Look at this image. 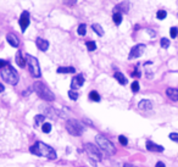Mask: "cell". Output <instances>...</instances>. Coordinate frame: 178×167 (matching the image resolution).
<instances>
[{
    "instance_id": "6da1fadb",
    "label": "cell",
    "mask_w": 178,
    "mask_h": 167,
    "mask_svg": "<svg viewBox=\"0 0 178 167\" xmlns=\"http://www.w3.org/2000/svg\"><path fill=\"white\" fill-rule=\"evenodd\" d=\"M29 151L32 154L37 155V156H44L49 160H55L57 156H56V152L53 148H50L49 145L44 144L43 142H36L34 145L29 148Z\"/></svg>"
},
{
    "instance_id": "7a4b0ae2",
    "label": "cell",
    "mask_w": 178,
    "mask_h": 167,
    "mask_svg": "<svg viewBox=\"0 0 178 167\" xmlns=\"http://www.w3.org/2000/svg\"><path fill=\"white\" fill-rule=\"evenodd\" d=\"M33 90L36 92L40 98H42L43 100H46V101H54L55 100V94H54L51 90L48 88L43 82H34L33 84Z\"/></svg>"
},
{
    "instance_id": "3957f363",
    "label": "cell",
    "mask_w": 178,
    "mask_h": 167,
    "mask_svg": "<svg viewBox=\"0 0 178 167\" xmlns=\"http://www.w3.org/2000/svg\"><path fill=\"white\" fill-rule=\"evenodd\" d=\"M0 73H1V77L6 82V83H9V84L11 86H16L17 83H18V73L15 68H13L12 66L8 65L6 67L1 68V71H0Z\"/></svg>"
},
{
    "instance_id": "277c9868",
    "label": "cell",
    "mask_w": 178,
    "mask_h": 167,
    "mask_svg": "<svg viewBox=\"0 0 178 167\" xmlns=\"http://www.w3.org/2000/svg\"><path fill=\"white\" fill-rule=\"evenodd\" d=\"M95 142H97V144L99 145V149L106 151L107 154H110V155L116 154V147L104 135L98 134L97 137H95Z\"/></svg>"
},
{
    "instance_id": "5b68a950",
    "label": "cell",
    "mask_w": 178,
    "mask_h": 167,
    "mask_svg": "<svg viewBox=\"0 0 178 167\" xmlns=\"http://www.w3.org/2000/svg\"><path fill=\"white\" fill-rule=\"evenodd\" d=\"M66 129L71 135L79 137L84 132V126L79 123L77 120H68L66 122Z\"/></svg>"
},
{
    "instance_id": "8992f818",
    "label": "cell",
    "mask_w": 178,
    "mask_h": 167,
    "mask_svg": "<svg viewBox=\"0 0 178 167\" xmlns=\"http://www.w3.org/2000/svg\"><path fill=\"white\" fill-rule=\"evenodd\" d=\"M26 61H27V64H28V66H29V71L33 74V77L39 78L40 76H42V71H40V66H39V62H38L37 58H34V56H32V55L27 54L26 55Z\"/></svg>"
},
{
    "instance_id": "52a82bcc",
    "label": "cell",
    "mask_w": 178,
    "mask_h": 167,
    "mask_svg": "<svg viewBox=\"0 0 178 167\" xmlns=\"http://www.w3.org/2000/svg\"><path fill=\"white\" fill-rule=\"evenodd\" d=\"M84 150L87 151V154L89 155V157H90L92 160H94V161H101L102 159V154L100 149L97 147V145H94L92 143H87L84 144Z\"/></svg>"
},
{
    "instance_id": "ba28073f",
    "label": "cell",
    "mask_w": 178,
    "mask_h": 167,
    "mask_svg": "<svg viewBox=\"0 0 178 167\" xmlns=\"http://www.w3.org/2000/svg\"><path fill=\"white\" fill-rule=\"evenodd\" d=\"M144 49H145V45L144 44H138V45H134L132 49H131V53L128 55V59L129 60H133V59H137L142 56V54L144 53Z\"/></svg>"
},
{
    "instance_id": "9c48e42d",
    "label": "cell",
    "mask_w": 178,
    "mask_h": 167,
    "mask_svg": "<svg viewBox=\"0 0 178 167\" xmlns=\"http://www.w3.org/2000/svg\"><path fill=\"white\" fill-rule=\"evenodd\" d=\"M18 23L21 26V31L25 32L26 28L28 27L29 25V12L28 11H23L22 15L20 16V20H18Z\"/></svg>"
},
{
    "instance_id": "30bf717a",
    "label": "cell",
    "mask_w": 178,
    "mask_h": 167,
    "mask_svg": "<svg viewBox=\"0 0 178 167\" xmlns=\"http://www.w3.org/2000/svg\"><path fill=\"white\" fill-rule=\"evenodd\" d=\"M83 84H84V77L82 74H78L76 77H73L71 81V90H76Z\"/></svg>"
},
{
    "instance_id": "8fae6325",
    "label": "cell",
    "mask_w": 178,
    "mask_h": 167,
    "mask_svg": "<svg viewBox=\"0 0 178 167\" xmlns=\"http://www.w3.org/2000/svg\"><path fill=\"white\" fill-rule=\"evenodd\" d=\"M145 147H146V149H148L149 151H159V152H162V151H163V147L153 143L151 140H148V142L145 143Z\"/></svg>"
},
{
    "instance_id": "7c38bea8",
    "label": "cell",
    "mask_w": 178,
    "mask_h": 167,
    "mask_svg": "<svg viewBox=\"0 0 178 167\" xmlns=\"http://www.w3.org/2000/svg\"><path fill=\"white\" fill-rule=\"evenodd\" d=\"M36 44H37V48L39 50H42V51H46L48 50V48H49V41L43 39V38H38L36 40Z\"/></svg>"
},
{
    "instance_id": "4fadbf2b",
    "label": "cell",
    "mask_w": 178,
    "mask_h": 167,
    "mask_svg": "<svg viewBox=\"0 0 178 167\" xmlns=\"http://www.w3.org/2000/svg\"><path fill=\"white\" fill-rule=\"evenodd\" d=\"M6 40H8V43H9L11 46H13V48H17V46L20 45V40H18V38L15 36V34H12V33H9L8 36H6Z\"/></svg>"
},
{
    "instance_id": "5bb4252c",
    "label": "cell",
    "mask_w": 178,
    "mask_h": 167,
    "mask_svg": "<svg viewBox=\"0 0 178 167\" xmlns=\"http://www.w3.org/2000/svg\"><path fill=\"white\" fill-rule=\"evenodd\" d=\"M138 109H140V110H145V111L151 110V109H153V102L150 101V100L143 99V100H140V101L138 102Z\"/></svg>"
},
{
    "instance_id": "9a60e30c",
    "label": "cell",
    "mask_w": 178,
    "mask_h": 167,
    "mask_svg": "<svg viewBox=\"0 0 178 167\" xmlns=\"http://www.w3.org/2000/svg\"><path fill=\"white\" fill-rule=\"evenodd\" d=\"M166 95L171 100L178 101V89L177 88H167L166 89Z\"/></svg>"
},
{
    "instance_id": "2e32d148",
    "label": "cell",
    "mask_w": 178,
    "mask_h": 167,
    "mask_svg": "<svg viewBox=\"0 0 178 167\" xmlns=\"http://www.w3.org/2000/svg\"><path fill=\"white\" fill-rule=\"evenodd\" d=\"M115 9L117 10V12H120V13H122V12L127 13V12L129 11V3H127V1H123V3L118 4V5L116 6Z\"/></svg>"
},
{
    "instance_id": "e0dca14e",
    "label": "cell",
    "mask_w": 178,
    "mask_h": 167,
    "mask_svg": "<svg viewBox=\"0 0 178 167\" xmlns=\"http://www.w3.org/2000/svg\"><path fill=\"white\" fill-rule=\"evenodd\" d=\"M57 73H74L76 72V68L72 66H67V67H59L56 69Z\"/></svg>"
},
{
    "instance_id": "ac0fdd59",
    "label": "cell",
    "mask_w": 178,
    "mask_h": 167,
    "mask_svg": "<svg viewBox=\"0 0 178 167\" xmlns=\"http://www.w3.org/2000/svg\"><path fill=\"white\" fill-rule=\"evenodd\" d=\"M16 64H17L20 67H23V66L26 65V58H23L22 54L20 53V51L16 54Z\"/></svg>"
},
{
    "instance_id": "d6986e66",
    "label": "cell",
    "mask_w": 178,
    "mask_h": 167,
    "mask_svg": "<svg viewBox=\"0 0 178 167\" xmlns=\"http://www.w3.org/2000/svg\"><path fill=\"white\" fill-rule=\"evenodd\" d=\"M115 78L117 79L118 83H121L122 86H126V84H127V78H126L121 72H116V73H115Z\"/></svg>"
},
{
    "instance_id": "ffe728a7",
    "label": "cell",
    "mask_w": 178,
    "mask_h": 167,
    "mask_svg": "<svg viewBox=\"0 0 178 167\" xmlns=\"http://www.w3.org/2000/svg\"><path fill=\"white\" fill-rule=\"evenodd\" d=\"M92 27H93V31H94L95 33H97L99 37H102V36H104V29H102V27H101L100 25L94 23Z\"/></svg>"
},
{
    "instance_id": "44dd1931",
    "label": "cell",
    "mask_w": 178,
    "mask_h": 167,
    "mask_svg": "<svg viewBox=\"0 0 178 167\" xmlns=\"http://www.w3.org/2000/svg\"><path fill=\"white\" fill-rule=\"evenodd\" d=\"M112 18H114V22L117 25V26L121 25V22H122V13H120V12H115L114 16H112Z\"/></svg>"
},
{
    "instance_id": "7402d4cb",
    "label": "cell",
    "mask_w": 178,
    "mask_h": 167,
    "mask_svg": "<svg viewBox=\"0 0 178 167\" xmlns=\"http://www.w3.org/2000/svg\"><path fill=\"white\" fill-rule=\"evenodd\" d=\"M89 99L93 100V101H100V95L98 92H95V90H93V92L89 93Z\"/></svg>"
},
{
    "instance_id": "603a6c76",
    "label": "cell",
    "mask_w": 178,
    "mask_h": 167,
    "mask_svg": "<svg viewBox=\"0 0 178 167\" xmlns=\"http://www.w3.org/2000/svg\"><path fill=\"white\" fill-rule=\"evenodd\" d=\"M77 33L79 34V36H85V33H87V26L84 23L79 25L78 28H77Z\"/></svg>"
},
{
    "instance_id": "cb8c5ba5",
    "label": "cell",
    "mask_w": 178,
    "mask_h": 167,
    "mask_svg": "<svg viewBox=\"0 0 178 167\" xmlns=\"http://www.w3.org/2000/svg\"><path fill=\"white\" fill-rule=\"evenodd\" d=\"M44 120H45V116H43V115H37L36 118H34V123H36V126H39L40 123L44 122Z\"/></svg>"
},
{
    "instance_id": "d4e9b609",
    "label": "cell",
    "mask_w": 178,
    "mask_h": 167,
    "mask_svg": "<svg viewBox=\"0 0 178 167\" xmlns=\"http://www.w3.org/2000/svg\"><path fill=\"white\" fill-rule=\"evenodd\" d=\"M166 16H167V12L165 10H159V11H157V13H156L157 20H165Z\"/></svg>"
},
{
    "instance_id": "484cf974",
    "label": "cell",
    "mask_w": 178,
    "mask_h": 167,
    "mask_svg": "<svg viewBox=\"0 0 178 167\" xmlns=\"http://www.w3.org/2000/svg\"><path fill=\"white\" fill-rule=\"evenodd\" d=\"M160 44H161V48H163V49H167V48L170 46V40L167 38H161Z\"/></svg>"
},
{
    "instance_id": "4316f807",
    "label": "cell",
    "mask_w": 178,
    "mask_h": 167,
    "mask_svg": "<svg viewBox=\"0 0 178 167\" xmlns=\"http://www.w3.org/2000/svg\"><path fill=\"white\" fill-rule=\"evenodd\" d=\"M87 48L89 51H94L97 49V44H95V41H87Z\"/></svg>"
},
{
    "instance_id": "83f0119b",
    "label": "cell",
    "mask_w": 178,
    "mask_h": 167,
    "mask_svg": "<svg viewBox=\"0 0 178 167\" xmlns=\"http://www.w3.org/2000/svg\"><path fill=\"white\" fill-rule=\"evenodd\" d=\"M42 131L44 132V133H50V131H51V124H50V123H43Z\"/></svg>"
},
{
    "instance_id": "f1b7e54d",
    "label": "cell",
    "mask_w": 178,
    "mask_h": 167,
    "mask_svg": "<svg viewBox=\"0 0 178 167\" xmlns=\"http://www.w3.org/2000/svg\"><path fill=\"white\" fill-rule=\"evenodd\" d=\"M68 96H70V99H72V100L78 99V94H77L76 90H68Z\"/></svg>"
},
{
    "instance_id": "f546056e",
    "label": "cell",
    "mask_w": 178,
    "mask_h": 167,
    "mask_svg": "<svg viewBox=\"0 0 178 167\" xmlns=\"http://www.w3.org/2000/svg\"><path fill=\"white\" fill-rule=\"evenodd\" d=\"M131 88H132V92H133V93H137V92L139 90V83L137 82V81H134L132 84H131Z\"/></svg>"
},
{
    "instance_id": "4dcf8cb0",
    "label": "cell",
    "mask_w": 178,
    "mask_h": 167,
    "mask_svg": "<svg viewBox=\"0 0 178 167\" xmlns=\"http://www.w3.org/2000/svg\"><path fill=\"white\" fill-rule=\"evenodd\" d=\"M170 36H171V38H176V37L178 36V29L176 28V27H172V28H171V31H170Z\"/></svg>"
},
{
    "instance_id": "1f68e13d",
    "label": "cell",
    "mask_w": 178,
    "mask_h": 167,
    "mask_svg": "<svg viewBox=\"0 0 178 167\" xmlns=\"http://www.w3.org/2000/svg\"><path fill=\"white\" fill-rule=\"evenodd\" d=\"M118 140H120V143H121L122 145H127V143H128L127 138H126L125 135H120V137H118Z\"/></svg>"
},
{
    "instance_id": "d6a6232c",
    "label": "cell",
    "mask_w": 178,
    "mask_h": 167,
    "mask_svg": "<svg viewBox=\"0 0 178 167\" xmlns=\"http://www.w3.org/2000/svg\"><path fill=\"white\" fill-rule=\"evenodd\" d=\"M168 137H170L171 140H173V142H177V143H178V133H171Z\"/></svg>"
},
{
    "instance_id": "836d02e7",
    "label": "cell",
    "mask_w": 178,
    "mask_h": 167,
    "mask_svg": "<svg viewBox=\"0 0 178 167\" xmlns=\"http://www.w3.org/2000/svg\"><path fill=\"white\" fill-rule=\"evenodd\" d=\"M9 65V62L8 61H5V60H0V68H4Z\"/></svg>"
},
{
    "instance_id": "e575fe53",
    "label": "cell",
    "mask_w": 178,
    "mask_h": 167,
    "mask_svg": "<svg viewBox=\"0 0 178 167\" xmlns=\"http://www.w3.org/2000/svg\"><path fill=\"white\" fill-rule=\"evenodd\" d=\"M132 76H133V77H139V76H140V71L138 69V67H135V71L132 73Z\"/></svg>"
},
{
    "instance_id": "d590c367",
    "label": "cell",
    "mask_w": 178,
    "mask_h": 167,
    "mask_svg": "<svg viewBox=\"0 0 178 167\" xmlns=\"http://www.w3.org/2000/svg\"><path fill=\"white\" fill-rule=\"evenodd\" d=\"M155 167H166V166H165V163H163V162L159 161V162H156V166Z\"/></svg>"
},
{
    "instance_id": "8d00e7d4",
    "label": "cell",
    "mask_w": 178,
    "mask_h": 167,
    "mask_svg": "<svg viewBox=\"0 0 178 167\" xmlns=\"http://www.w3.org/2000/svg\"><path fill=\"white\" fill-rule=\"evenodd\" d=\"M4 89H5V88H4V86L1 84V83H0V93H3V92H4Z\"/></svg>"
},
{
    "instance_id": "74e56055",
    "label": "cell",
    "mask_w": 178,
    "mask_h": 167,
    "mask_svg": "<svg viewBox=\"0 0 178 167\" xmlns=\"http://www.w3.org/2000/svg\"><path fill=\"white\" fill-rule=\"evenodd\" d=\"M66 4L67 5H74V4H76V1H66Z\"/></svg>"
},
{
    "instance_id": "f35d334b",
    "label": "cell",
    "mask_w": 178,
    "mask_h": 167,
    "mask_svg": "<svg viewBox=\"0 0 178 167\" xmlns=\"http://www.w3.org/2000/svg\"><path fill=\"white\" fill-rule=\"evenodd\" d=\"M123 167H135V166H133V165H129V163H125V165H123Z\"/></svg>"
}]
</instances>
